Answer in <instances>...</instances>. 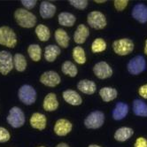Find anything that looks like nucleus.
<instances>
[{"label":"nucleus","mask_w":147,"mask_h":147,"mask_svg":"<svg viewBox=\"0 0 147 147\" xmlns=\"http://www.w3.org/2000/svg\"><path fill=\"white\" fill-rule=\"evenodd\" d=\"M60 76L54 71L45 72L40 77V82L48 87H56L60 83Z\"/></svg>","instance_id":"10"},{"label":"nucleus","mask_w":147,"mask_h":147,"mask_svg":"<svg viewBox=\"0 0 147 147\" xmlns=\"http://www.w3.org/2000/svg\"><path fill=\"white\" fill-rule=\"evenodd\" d=\"M134 131L129 127H122L118 129L114 133V138L119 142H125L133 136Z\"/></svg>","instance_id":"21"},{"label":"nucleus","mask_w":147,"mask_h":147,"mask_svg":"<svg viewBox=\"0 0 147 147\" xmlns=\"http://www.w3.org/2000/svg\"><path fill=\"white\" fill-rule=\"evenodd\" d=\"M39 147H45V146H39Z\"/></svg>","instance_id":"43"},{"label":"nucleus","mask_w":147,"mask_h":147,"mask_svg":"<svg viewBox=\"0 0 147 147\" xmlns=\"http://www.w3.org/2000/svg\"><path fill=\"white\" fill-rule=\"evenodd\" d=\"M117 94L118 93L116 90L110 87H104L99 90V95L105 102H110L114 100L117 97Z\"/></svg>","instance_id":"26"},{"label":"nucleus","mask_w":147,"mask_h":147,"mask_svg":"<svg viewBox=\"0 0 147 147\" xmlns=\"http://www.w3.org/2000/svg\"><path fill=\"white\" fill-rule=\"evenodd\" d=\"M61 70L62 72L65 74L67 76H69L70 77H75L76 76L77 73H78V70H77V67L74 64L73 62L67 60V61H65L64 63L62 64V67H61Z\"/></svg>","instance_id":"28"},{"label":"nucleus","mask_w":147,"mask_h":147,"mask_svg":"<svg viewBox=\"0 0 147 147\" xmlns=\"http://www.w3.org/2000/svg\"><path fill=\"white\" fill-rule=\"evenodd\" d=\"M132 16L140 23L147 22V6L144 4L136 5L132 10Z\"/></svg>","instance_id":"13"},{"label":"nucleus","mask_w":147,"mask_h":147,"mask_svg":"<svg viewBox=\"0 0 147 147\" xmlns=\"http://www.w3.org/2000/svg\"><path fill=\"white\" fill-rule=\"evenodd\" d=\"M138 93L139 95L143 98H145L147 99V83L143 86H141L138 90Z\"/></svg>","instance_id":"38"},{"label":"nucleus","mask_w":147,"mask_h":147,"mask_svg":"<svg viewBox=\"0 0 147 147\" xmlns=\"http://www.w3.org/2000/svg\"><path fill=\"white\" fill-rule=\"evenodd\" d=\"M56 6L48 1H43L40 5L39 13L42 18L44 19H50L53 17L56 13Z\"/></svg>","instance_id":"15"},{"label":"nucleus","mask_w":147,"mask_h":147,"mask_svg":"<svg viewBox=\"0 0 147 147\" xmlns=\"http://www.w3.org/2000/svg\"><path fill=\"white\" fill-rule=\"evenodd\" d=\"M114 4V7L118 11H122L126 7H127L129 1L128 0H116V1L113 2Z\"/></svg>","instance_id":"35"},{"label":"nucleus","mask_w":147,"mask_h":147,"mask_svg":"<svg viewBox=\"0 0 147 147\" xmlns=\"http://www.w3.org/2000/svg\"><path fill=\"white\" fill-rule=\"evenodd\" d=\"M146 68V62L142 55L134 57L128 63V71L131 75H139Z\"/></svg>","instance_id":"9"},{"label":"nucleus","mask_w":147,"mask_h":147,"mask_svg":"<svg viewBox=\"0 0 147 147\" xmlns=\"http://www.w3.org/2000/svg\"><path fill=\"white\" fill-rule=\"evenodd\" d=\"M106 2H107L106 0H102V1H98V0H96V1H95V3H97V4H104Z\"/></svg>","instance_id":"40"},{"label":"nucleus","mask_w":147,"mask_h":147,"mask_svg":"<svg viewBox=\"0 0 147 147\" xmlns=\"http://www.w3.org/2000/svg\"><path fill=\"white\" fill-rule=\"evenodd\" d=\"M13 68V57L7 51H0V74L6 76Z\"/></svg>","instance_id":"7"},{"label":"nucleus","mask_w":147,"mask_h":147,"mask_svg":"<svg viewBox=\"0 0 147 147\" xmlns=\"http://www.w3.org/2000/svg\"><path fill=\"white\" fill-rule=\"evenodd\" d=\"M16 22L22 28H30L35 27L36 23V17L29 11L23 8L17 9L14 13Z\"/></svg>","instance_id":"1"},{"label":"nucleus","mask_w":147,"mask_h":147,"mask_svg":"<svg viewBox=\"0 0 147 147\" xmlns=\"http://www.w3.org/2000/svg\"><path fill=\"white\" fill-rule=\"evenodd\" d=\"M6 120L13 128H20L25 123V115L20 107H14L9 111Z\"/></svg>","instance_id":"4"},{"label":"nucleus","mask_w":147,"mask_h":147,"mask_svg":"<svg viewBox=\"0 0 147 147\" xmlns=\"http://www.w3.org/2000/svg\"><path fill=\"white\" fill-rule=\"evenodd\" d=\"M134 147H147V140L144 138H138L136 140Z\"/></svg>","instance_id":"37"},{"label":"nucleus","mask_w":147,"mask_h":147,"mask_svg":"<svg viewBox=\"0 0 147 147\" xmlns=\"http://www.w3.org/2000/svg\"><path fill=\"white\" fill-rule=\"evenodd\" d=\"M73 58L75 61L80 65H83L86 62L85 51L81 46H76L73 51Z\"/></svg>","instance_id":"31"},{"label":"nucleus","mask_w":147,"mask_h":147,"mask_svg":"<svg viewBox=\"0 0 147 147\" xmlns=\"http://www.w3.org/2000/svg\"><path fill=\"white\" fill-rule=\"evenodd\" d=\"M72 130V123L66 119H59L54 125V132L59 136H67Z\"/></svg>","instance_id":"12"},{"label":"nucleus","mask_w":147,"mask_h":147,"mask_svg":"<svg viewBox=\"0 0 147 147\" xmlns=\"http://www.w3.org/2000/svg\"><path fill=\"white\" fill-rule=\"evenodd\" d=\"M77 88L80 91H82L84 94H88V95H91L94 94L97 90V86L95 82L90 81V80H82L78 82Z\"/></svg>","instance_id":"19"},{"label":"nucleus","mask_w":147,"mask_h":147,"mask_svg":"<svg viewBox=\"0 0 147 147\" xmlns=\"http://www.w3.org/2000/svg\"><path fill=\"white\" fill-rule=\"evenodd\" d=\"M22 5L26 8V10H30V9H33L36 5V0H23L22 1Z\"/></svg>","instance_id":"36"},{"label":"nucleus","mask_w":147,"mask_h":147,"mask_svg":"<svg viewBox=\"0 0 147 147\" xmlns=\"http://www.w3.org/2000/svg\"><path fill=\"white\" fill-rule=\"evenodd\" d=\"M113 49L116 54L121 56H126L133 51L134 44L130 39L122 38L113 42Z\"/></svg>","instance_id":"3"},{"label":"nucleus","mask_w":147,"mask_h":147,"mask_svg":"<svg viewBox=\"0 0 147 147\" xmlns=\"http://www.w3.org/2000/svg\"><path fill=\"white\" fill-rule=\"evenodd\" d=\"M17 44V38L14 31L9 27H0V45L8 48H13Z\"/></svg>","instance_id":"2"},{"label":"nucleus","mask_w":147,"mask_h":147,"mask_svg":"<svg viewBox=\"0 0 147 147\" xmlns=\"http://www.w3.org/2000/svg\"><path fill=\"white\" fill-rule=\"evenodd\" d=\"M128 113H129L128 105L123 102H118L116 104V107H115V108L113 111V117L114 120L120 121L127 116Z\"/></svg>","instance_id":"18"},{"label":"nucleus","mask_w":147,"mask_h":147,"mask_svg":"<svg viewBox=\"0 0 147 147\" xmlns=\"http://www.w3.org/2000/svg\"><path fill=\"white\" fill-rule=\"evenodd\" d=\"M69 4L76 9L83 10L87 7L88 1L87 0H71V1H69Z\"/></svg>","instance_id":"33"},{"label":"nucleus","mask_w":147,"mask_h":147,"mask_svg":"<svg viewBox=\"0 0 147 147\" xmlns=\"http://www.w3.org/2000/svg\"><path fill=\"white\" fill-rule=\"evenodd\" d=\"M18 96L20 101L28 106V105H32L36 102V92L32 86L25 84L20 88Z\"/></svg>","instance_id":"5"},{"label":"nucleus","mask_w":147,"mask_h":147,"mask_svg":"<svg viewBox=\"0 0 147 147\" xmlns=\"http://www.w3.org/2000/svg\"><path fill=\"white\" fill-rule=\"evenodd\" d=\"M144 53L147 55V40L145 41V46H144Z\"/></svg>","instance_id":"41"},{"label":"nucleus","mask_w":147,"mask_h":147,"mask_svg":"<svg viewBox=\"0 0 147 147\" xmlns=\"http://www.w3.org/2000/svg\"><path fill=\"white\" fill-rule=\"evenodd\" d=\"M55 40L58 43V45L63 48H67L69 45V36L64 29L59 28L55 31Z\"/></svg>","instance_id":"24"},{"label":"nucleus","mask_w":147,"mask_h":147,"mask_svg":"<svg viewBox=\"0 0 147 147\" xmlns=\"http://www.w3.org/2000/svg\"><path fill=\"white\" fill-rule=\"evenodd\" d=\"M94 74L99 79H107L112 76L113 75V69L112 67L105 61L98 62L93 67Z\"/></svg>","instance_id":"11"},{"label":"nucleus","mask_w":147,"mask_h":147,"mask_svg":"<svg viewBox=\"0 0 147 147\" xmlns=\"http://www.w3.org/2000/svg\"><path fill=\"white\" fill-rule=\"evenodd\" d=\"M58 20H59V23L64 27H73L75 25L76 20L75 15L67 12L60 13L58 17Z\"/></svg>","instance_id":"22"},{"label":"nucleus","mask_w":147,"mask_h":147,"mask_svg":"<svg viewBox=\"0 0 147 147\" xmlns=\"http://www.w3.org/2000/svg\"><path fill=\"white\" fill-rule=\"evenodd\" d=\"M13 67L19 72H23L27 67V60L26 58L20 53H16L13 56Z\"/></svg>","instance_id":"29"},{"label":"nucleus","mask_w":147,"mask_h":147,"mask_svg":"<svg viewBox=\"0 0 147 147\" xmlns=\"http://www.w3.org/2000/svg\"><path fill=\"white\" fill-rule=\"evenodd\" d=\"M107 49V43L102 38H97L93 41L91 45V51L94 53H99Z\"/></svg>","instance_id":"32"},{"label":"nucleus","mask_w":147,"mask_h":147,"mask_svg":"<svg viewBox=\"0 0 147 147\" xmlns=\"http://www.w3.org/2000/svg\"><path fill=\"white\" fill-rule=\"evenodd\" d=\"M133 112L138 116L147 117V105L141 99H135L133 101Z\"/></svg>","instance_id":"25"},{"label":"nucleus","mask_w":147,"mask_h":147,"mask_svg":"<svg viewBox=\"0 0 147 147\" xmlns=\"http://www.w3.org/2000/svg\"><path fill=\"white\" fill-rule=\"evenodd\" d=\"M62 95H63V98H64V100L67 103L72 105V106H79V105H81L82 102L81 96L76 91L73 90H65L64 92H63Z\"/></svg>","instance_id":"17"},{"label":"nucleus","mask_w":147,"mask_h":147,"mask_svg":"<svg viewBox=\"0 0 147 147\" xmlns=\"http://www.w3.org/2000/svg\"><path fill=\"white\" fill-rule=\"evenodd\" d=\"M31 126L38 130H43L46 127V117L45 115L40 113H34L29 121Z\"/></svg>","instance_id":"14"},{"label":"nucleus","mask_w":147,"mask_h":147,"mask_svg":"<svg viewBox=\"0 0 147 147\" xmlns=\"http://www.w3.org/2000/svg\"><path fill=\"white\" fill-rule=\"evenodd\" d=\"M44 109L47 112H52L57 110L59 107V102L57 99V97L54 93H49L44 99L43 104Z\"/></svg>","instance_id":"20"},{"label":"nucleus","mask_w":147,"mask_h":147,"mask_svg":"<svg viewBox=\"0 0 147 147\" xmlns=\"http://www.w3.org/2000/svg\"><path fill=\"white\" fill-rule=\"evenodd\" d=\"M36 34L38 37V39L42 42H46L50 39L51 32L48 27H46L44 24H39L36 28Z\"/></svg>","instance_id":"27"},{"label":"nucleus","mask_w":147,"mask_h":147,"mask_svg":"<svg viewBox=\"0 0 147 147\" xmlns=\"http://www.w3.org/2000/svg\"><path fill=\"white\" fill-rule=\"evenodd\" d=\"M60 54V49L55 45H50L45 47V58L48 62H53Z\"/></svg>","instance_id":"23"},{"label":"nucleus","mask_w":147,"mask_h":147,"mask_svg":"<svg viewBox=\"0 0 147 147\" xmlns=\"http://www.w3.org/2000/svg\"><path fill=\"white\" fill-rule=\"evenodd\" d=\"M89 34H90L89 28L84 24H80L77 27L75 34H74V40H75L76 44L82 45L85 43L86 39L89 36Z\"/></svg>","instance_id":"16"},{"label":"nucleus","mask_w":147,"mask_h":147,"mask_svg":"<svg viewBox=\"0 0 147 147\" xmlns=\"http://www.w3.org/2000/svg\"><path fill=\"white\" fill-rule=\"evenodd\" d=\"M56 147H69V145L65 143H61V144H59Z\"/></svg>","instance_id":"39"},{"label":"nucleus","mask_w":147,"mask_h":147,"mask_svg":"<svg viewBox=\"0 0 147 147\" xmlns=\"http://www.w3.org/2000/svg\"><path fill=\"white\" fill-rule=\"evenodd\" d=\"M28 53L33 61H39L42 57V49L38 45H30L28 48Z\"/></svg>","instance_id":"30"},{"label":"nucleus","mask_w":147,"mask_h":147,"mask_svg":"<svg viewBox=\"0 0 147 147\" xmlns=\"http://www.w3.org/2000/svg\"><path fill=\"white\" fill-rule=\"evenodd\" d=\"M105 121V115L100 111H95L90 113L86 119L84 120V125L88 129H96L100 128L104 124Z\"/></svg>","instance_id":"6"},{"label":"nucleus","mask_w":147,"mask_h":147,"mask_svg":"<svg viewBox=\"0 0 147 147\" xmlns=\"http://www.w3.org/2000/svg\"><path fill=\"white\" fill-rule=\"evenodd\" d=\"M10 139V133L3 127H0V143H5Z\"/></svg>","instance_id":"34"},{"label":"nucleus","mask_w":147,"mask_h":147,"mask_svg":"<svg viewBox=\"0 0 147 147\" xmlns=\"http://www.w3.org/2000/svg\"><path fill=\"white\" fill-rule=\"evenodd\" d=\"M88 24L95 29H102L107 26V19L101 12L93 11L88 14Z\"/></svg>","instance_id":"8"},{"label":"nucleus","mask_w":147,"mask_h":147,"mask_svg":"<svg viewBox=\"0 0 147 147\" xmlns=\"http://www.w3.org/2000/svg\"><path fill=\"white\" fill-rule=\"evenodd\" d=\"M89 147H101V146H99V145H96V144H90Z\"/></svg>","instance_id":"42"}]
</instances>
